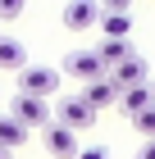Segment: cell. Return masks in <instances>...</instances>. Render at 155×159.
<instances>
[{"mask_svg":"<svg viewBox=\"0 0 155 159\" xmlns=\"http://www.w3.org/2000/svg\"><path fill=\"white\" fill-rule=\"evenodd\" d=\"M119 91H123V86L105 73V77H96V82H82V91H78V96H82L91 109H109V105H119Z\"/></svg>","mask_w":155,"mask_h":159,"instance_id":"5","label":"cell"},{"mask_svg":"<svg viewBox=\"0 0 155 159\" xmlns=\"http://www.w3.org/2000/svg\"><path fill=\"white\" fill-rule=\"evenodd\" d=\"M137 159H155V136H151V141L142 146V155H137Z\"/></svg>","mask_w":155,"mask_h":159,"instance_id":"18","label":"cell"},{"mask_svg":"<svg viewBox=\"0 0 155 159\" xmlns=\"http://www.w3.org/2000/svg\"><path fill=\"white\" fill-rule=\"evenodd\" d=\"M23 9H27V0H0V23H14Z\"/></svg>","mask_w":155,"mask_h":159,"instance_id":"15","label":"cell"},{"mask_svg":"<svg viewBox=\"0 0 155 159\" xmlns=\"http://www.w3.org/2000/svg\"><path fill=\"white\" fill-rule=\"evenodd\" d=\"M9 155H14V150H5V146H0V159H9Z\"/></svg>","mask_w":155,"mask_h":159,"instance_id":"19","label":"cell"},{"mask_svg":"<svg viewBox=\"0 0 155 159\" xmlns=\"http://www.w3.org/2000/svg\"><path fill=\"white\" fill-rule=\"evenodd\" d=\"M100 32H105V37L109 41H128V32H132V14L128 9H105V14H100Z\"/></svg>","mask_w":155,"mask_h":159,"instance_id":"11","label":"cell"},{"mask_svg":"<svg viewBox=\"0 0 155 159\" xmlns=\"http://www.w3.org/2000/svg\"><path fill=\"white\" fill-rule=\"evenodd\" d=\"M64 73L78 77V82H96V77H105L109 68L100 64L96 50H69V55H64Z\"/></svg>","mask_w":155,"mask_h":159,"instance_id":"4","label":"cell"},{"mask_svg":"<svg viewBox=\"0 0 155 159\" xmlns=\"http://www.w3.org/2000/svg\"><path fill=\"white\" fill-rule=\"evenodd\" d=\"M96 55H100V64H105V68H114V64H119V59H128V55H132V46H128V41H100V46H96Z\"/></svg>","mask_w":155,"mask_h":159,"instance_id":"13","label":"cell"},{"mask_svg":"<svg viewBox=\"0 0 155 159\" xmlns=\"http://www.w3.org/2000/svg\"><path fill=\"white\" fill-rule=\"evenodd\" d=\"M0 68H5V73L27 68V50H23V41H18V37H5V32H0Z\"/></svg>","mask_w":155,"mask_h":159,"instance_id":"10","label":"cell"},{"mask_svg":"<svg viewBox=\"0 0 155 159\" xmlns=\"http://www.w3.org/2000/svg\"><path fill=\"white\" fill-rule=\"evenodd\" d=\"M0 146L5 150H23L27 146V127L14 118V114H0Z\"/></svg>","mask_w":155,"mask_h":159,"instance_id":"12","label":"cell"},{"mask_svg":"<svg viewBox=\"0 0 155 159\" xmlns=\"http://www.w3.org/2000/svg\"><path fill=\"white\" fill-rule=\"evenodd\" d=\"M100 9H119L123 14V9H132V0H100Z\"/></svg>","mask_w":155,"mask_h":159,"instance_id":"17","label":"cell"},{"mask_svg":"<svg viewBox=\"0 0 155 159\" xmlns=\"http://www.w3.org/2000/svg\"><path fill=\"white\" fill-rule=\"evenodd\" d=\"M155 105V86L151 82H137V86H123L119 91V109L128 114V118H137L142 109H151Z\"/></svg>","mask_w":155,"mask_h":159,"instance_id":"8","label":"cell"},{"mask_svg":"<svg viewBox=\"0 0 155 159\" xmlns=\"http://www.w3.org/2000/svg\"><path fill=\"white\" fill-rule=\"evenodd\" d=\"M146 73H151V68H146V59H142V55H128V59H119L114 68H109V77H114L119 86H137V82H151Z\"/></svg>","mask_w":155,"mask_h":159,"instance_id":"9","label":"cell"},{"mask_svg":"<svg viewBox=\"0 0 155 159\" xmlns=\"http://www.w3.org/2000/svg\"><path fill=\"white\" fill-rule=\"evenodd\" d=\"M96 114H100V109H91L82 96H64L60 105H55V123H64V127H73V132L91 127V123H96Z\"/></svg>","mask_w":155,"mask_h":159,"instance_id":"3","label":"cell"},{"mask_svg":"<svg viewBox=\"0 0 155 159\" xmlns=\"http://www.w3.org/2000/svg\"><path fill=\"white\" fill-rule=\"evenodd\" d=\"M55 86H60V73L55 68H46V64H27V68H18V91L23 96H55Z\"/></svg>","mask_w":155,"mask_h":159,"instance_id":"1","label":"cell"},{"mask_svg":"<svg viewBox=\"0 0 155 159\" xmlns=\"http://www.w3.org/2000/svg\"><path fill=\"white\" fill-rule=\"evenodd\" d=\"M91 23H100V0H69L64 5V27L69 32H87Z\"/></svg>","mask_w":155,"mask_h":159,"instance_id":"6","label":"cell"},{"mask_svg":"<svg viewBox=\"0 0 155 159\" xmlns=\"http://www.w3.org/2000/svg\"><path fill=\"white\" fill-rule=\"evenodd\" d=\"M9 114L23 123V127H46V123H55V109H50L46 100H41V96H23V91L14 96Z\"/></svg>","mask_w":155,"mask_h":159,"instance_id":"2","label":"cell"},{"mask_svg":"<svg viewBox=\"0 0 155 159\" xmlns=\"http://www.w3.org/2000/svg\"><path fill=\"white\" fill-rule=\"evenodd\" d=\"M73 159H109V150L105 146H87V150H78Z\"/></svg>","mask_w":155,"mask_h":159,"instance_id":"16","label":"cell"},{"mask_svg":"<svg viewBox=\"0 0 155 159\" xmlns=\"http://www.w3.org/2000/svg\"><path fill=\"white\" fill-rule=\"evenodd\" d=\"M41 141H46V150L55 159H73L78 155V132L64 127V123H46V136H41Z\"/></svg>","mask_w":155,"mask_h":159,"instance_id":"7","label":"cell"},{"mask_svg":"<svg viewBox=\"0 0 155 159\" xmlns=\"http://www.w3.org/2000/svg\"><path fill=\"white\" fill-rule=\"evenodd\" d=\"M132 127H137V132H142L146 141H151V136H155V105H151V109H142V114H137V118H132Z\"/></svg>","mask_w":155,"mask_h":159,"instance_id":"14","label":"cell"}]
</instances>
